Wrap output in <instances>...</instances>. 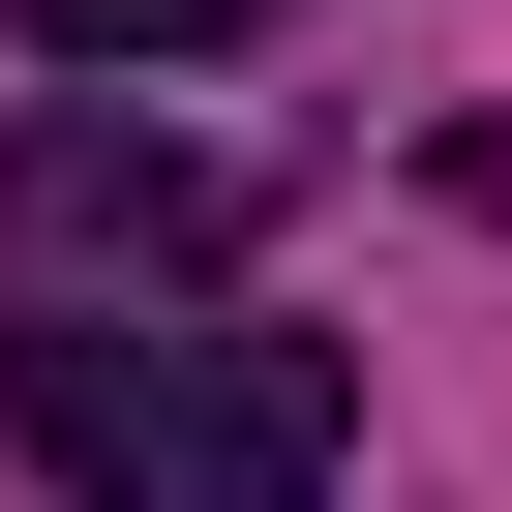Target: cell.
<instances>
[{
	"label": "cell",
	"instance_id": "6da1fadb",
	"mask_svg": "<svg viewBox=\"0 0 512 512\" xmlns=\"http://www.w3.org/2000/svg\"><path fill=\"white\" fill-rule=\"evenodd\" d=\"M0 422L61 512H332V452H362L332 332H241V302H31Z\"/></svg>",
	"mask_w": 512,
	"mask_h": 512
},
{
	"label": "cell",
	"instance_id": "7a4b0ae2",
	"mask_svg": "<svg viewBox=\"0 0 512 512\" xmlns=\"http://www.w3.org/2000/svg\"><path fill=\"white\" fill-rule=\"evenodd\" d=\"M241 151H181V121H0V302H211L241 272Z\"/></svg>",
	"mask_w": 512,
	"mask_h": 512
},
{
	"label": "cell",
	"instance_id": "3957f363",
	"mask_svg": "<svg viewBox=\"0 0 512 512\" xmlns=\"http://www.w3.org/2000/svg\"><path fill=\"white\" fill-rule=\"evenodd\" d=\"M31 61H211V31H272V0H0Z\"/></svg>",
	"mask_w": 512,
	"mask_h": 512
}]
</instances>
